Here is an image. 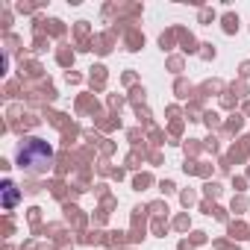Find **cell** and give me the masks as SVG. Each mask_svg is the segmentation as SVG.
I'll return each mask as SVG.
<instances>
[{
  "label": "cell",
  "instance_id": "obj_1",
  "mask_svg": "<svg viewBox=\"0 0 250 250\" xmlns=\"http://www.w3.org/2000/svg\"><path fill=\"white\" fill-rule=\"evenodd\" d=\"M3 188H6V206H12V203H15V186H12V183H6Z\"/></svg>",
  "mask_w": 250,
  "mask_h": 250
}]
</instances>
